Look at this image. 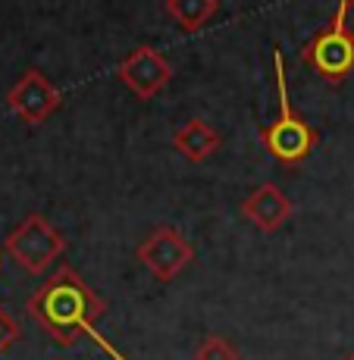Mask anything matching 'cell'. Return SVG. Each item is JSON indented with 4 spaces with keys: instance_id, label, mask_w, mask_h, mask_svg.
I'll return each instance as SVG.
<instances>
[{
    "instance_id": "obj_12",
    "label": "cell",
    "mask_w": 354,
    "mask_h": 360,
    "mask_svg": "<svg viewBox=\"0 0 354 360\" xmlns=\"http://www.w3.org/2000/svg\"><path fill=\"white\" fill-rule=\"evenodd\" d=\"M16 338H19V323L0 307V354L10 351L13 345H16Z\"/></svg>"
},
{
    "instance_id": "obj_9",
    "label": "cell",
    "mask_w": 354,
    "mask_h": 360,
    "mask_svg": "<svg viewBox=\"0 0 354 360\" xmlns=\"http://www.w3.org/2000/svg\"><path fill=\"white\" fill-rule=\"evenodd\" d=\"M172 148L191 163H201L220 150V131L204 120H185L172 131Z\"/></svg>"
},
{
    "instance_id": "obj_4",
    "label": "cell",
    "mask_w": 354,
    "mask_h": 360,
    "mask_svg": "<svg viewBox=\"0 0 354 360\" xmlns=\"http://www.w3.org/2000/svg\"><path fill=\"white\" fill-rule=\"evenodd\" d=\"M301 60L326 82H342L354 69V38L345 32L342 16L332 13V22L317 32L301 47Z\"/></svg>"
},
{
    "instance_id": "obj_3",
    "label": "cell",
    "mask_w": 354,
    "mask_h": 360,
    "mask_svg": "<svg viewBox=\"0 0 354 360\" xmlns=\"http://www.w3.org/2000/svg\"><path fill=\"white\" fill-rule=\"evenodd\" d=\"M4 251L29 276H44L66 254V238L41 213H29L4 241Z\"/></svg>"
},
{
    "instance_id": "obj_1",
    "label": "cell",
    "mask_w": 354,
    "mask_h": 360,
    "mask_svg": "<svg viewBox=\"0 0 354 360\" xmlns=\"http://www.w3.org/2000/svg\"><path fill=\"white\" fill-rule=\"evenodd\" d=\"M103 310H107V301L72 266H60L29 297V316L60 348H69L79 338H91L110 360H129L94 329V323L103 316Z\"/></svg>"
},
{
    "instance_id": "obj_14",
    "label": "cell",
    "mask_w": 354,
    "mask_h": 360,
    "mask_svg": "<svg viewBox=\"0 0 354 360\" xmlns=\"http://www.w3.org/2000/svg\"><path fill=\"white\" fill-rule=\"evenodd\" d=\"M345 360H354V351H351V354H348V357H345Z\"/></svg>"
},
{
    "instance_id": "obj_6",
    "label": "cell",
    "mask_w": 354,
    "mask_h": 360,
    "mask_svg": "<svg viewBox=\"0 0 354 360\" xmlns=\"http://www.w3.org/2000/svg\"><path fill=\"white\" fill-rule=\"evenodd\" d=\"M116 79H120L138 101H151L172 82V63L157 47L138 44L135 51L116 66Z\"/></svg>"
},
{
    "instance_id": "obj_2",
    "label": "cell",
    "mask_w": 354,
    "mask_h": 360,
    "mask_svg": "<svg viewBox=\"0 0 354 360\" xmlns=\"http://www.w3.org/2000/svg\"><path fill=\"white\" fill-rule=\"evenodd\" d=\"M273 75H276V94H279V113H276V120L270 126L260 129V144L276 163H282L286 169H295L320 144V131L291 110L286 57H282L279 47H273Z\"/></svg>"
},
{
    "instance_id": "obj_11",
    "label": "cell",
    "mask_w": 354,
    "mask_h": 360,
    "mask_svg": "<svg viewBox=\"0 0 354 360\" xmlns=\"http://www.w3.org/2000/svg\"><path fill=\"white\" fill-rule=\"evenodd\" d=\"M194 360H241V351L223 335H204L194 348Z\"/></svg>"
},
{
    "instance_id": "obj_5",
    "label": "cell",
    "mask_w": 354,
    "mask_h": 360,
    "mask_svg": "<svg viewBox=\"0 0 354 360\" xmlns=\"http://www.w3.org/2000/svg\"><path fill=\"white\" fill-rule=\"evenodd\" d=\"M135 257L157 282H172L176 276H182L185 269L191 266L194 248L176 226H157V229L138 245Z\"/></svg>"
},
{
    "instance_id": "obj_8",
    "label": "cell",
    "mask_w": 354,
    "mask_h": 360,
    "mask_svg": "<svg viewBox=\"0 0 354 360\" xmlns=\"http://www.w3.org/2000/svg\"><path fill=\"white\" fill-rule=\"evenodd\" d=\"M295 204L289 200V195L282 188H276L273 182H263L241 200V217L251 226H258L260 232H276L291 219Z\"/></svg>"
},
{
    "instance_id": "obj_7",
    "label": "cell",
    "mask_w": 354,
    "mask_h": 360,
    "mask_svg": "<svg viewBox=\"0 0 354 360\" xmlns=\"http://www.w3.org/2000/svg\"><path fill=\"white\" fill-rule=\"evenodd\" d=\"M60 103H63V94L41 69H25L6 94V107L29 126H41L44 120H51L60 110Z\"/></svg>"
},
{
    "instance_id": "obj_13",
    "label": "cell",
    "mask_w": 354,
    "mask_h": 360,
    "mask_svg": "<svg viewBox=\"0 0 354 360\" xmlns=\"http://www.w3.org/2000/svg\"><path fill=\"white\" fill-rule=\"evenodd\" d=\"M336 13L342 16V25H345V32L354 38V0H342V4L336 6Z\"/></svg>"
},
{
    "instance_id": "obj_10",
    "label": "cell",
    "mask_w": 354,
    "mask_h": 360,
    "mask_svg": "<svg viewBox=\"0 0 354 360\" xmlns=\"http://www.w3.org/2000/svg\"><path fill=\"white\" fill-rule=\"evenodd\" d=\"M166 16L179 25L182 32H201L220 10V0H166L163 4Z\"/></svg>"
}]
</instances>
